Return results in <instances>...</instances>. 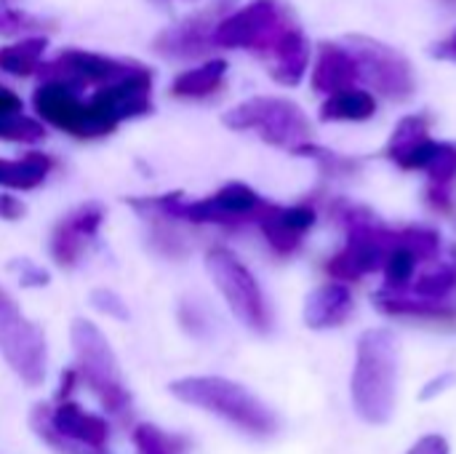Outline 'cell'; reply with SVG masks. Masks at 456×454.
Instances as JSON below:
<instances>
[{
  "instance_id": "603a6c76",
  "label": "cell",
  "mask_w": 456,
  "mask_h": 454,
  "mask_svg": "<svg viewBox=\"0 0 456 454\" xmlns=\"http://www.w3.org/2000/svg\"><path fill=\"white\" fill-rule=\"evenodd\" d=\"M456 289V252L454 257L436 262L430 270H425L417 281H414V294L422 300H433V302H446Z\"/></svg>"
},
{
  "instance_id": "ac0fdd59",
  "label": "cell",
  "mask_w": 456,
  "mask_h": 454,
  "mask_svg": "<svg viewBox=\"0 0 456 454\" xmlns=\"http://www.w3.org/2000/svg\"><path fill=\"white\" fill-rule=\"evenodd\" d=\"M53 169V158L45 153H27L24 158H0V187L5 190H35L45 182Z\"/></svg>"
},
{
  "instance_id": "9c48e42d",
  "label": "cell",
  "mask_w": 456,
  "mask_h": 454,
  "mask_svg": "<svg viewBox=\"0 0 456 454\" xmlns=\"http://www.w3.org/2000/svg\"><path fill=\"white\" fill-rule=\"evenodd\" d=\"M136 70H142V64H136V62L67 48L53 62H43L37 75L43 78V83H61L77 94V91L91 88V86L104 88L110 83H118V80L134 75Z\"/></svg>"
},
{
  "instance_id": "836d02e7",
  "label": "cell",
  "mask_w": 456,
  "mask_h": 454,
  "mask_svg": "<svg viewBox=\"0 0 456 454\" xmlns=\"http://www.w3.org/2000/svg\"><path fill=\"white\" fill-rule=\"evenodd\" d=\"M430 56L433 59H444V62H456V29L430 45Z\"/></svg>"
},
{
  "instance_id": "1f68e13d",
  "label": "cell",
  "mask_w": 456,
  "mask_h": 454,
  "mask_svg": "<svg viewBox=\"0 0 456 454\" xmlns=\"http://www.w3.org/2000/svg\"><path fill=\"white\" fill-rule=\"evenodd\" d=\"M406 454H449V442L438 433L422 436Z\"/></svg>"
},
{
  "instance_id": "4316f807",
  "label": "cell",
  "mask_w": 456,
  "mask_h": 454,
  "mask_svg": "<svg viewBox=\"0 0 456 454\" xmlns=\"http://www.w3.org/2000/svg\"><path fill=\"white\" fill-rule=\"evenodd\" d=\"M430 177V190H449L456 179V144L452 142H438V153L430 161V166L425 169Z\"/></svg>"
},
{
  "instance_id": "d6986e66",
  "label": "cell",
  "mask_w": 456,
  "mask_h": 454,
  "mask_svg": "<svg viewBox=\"0 0 456 454\" xmlns=\"http://www.w3.org/2000/svg\"><path fill=\"white\" fill-rule=\"evenodd\" d=\"M224 75H227V62L224 59H208V62H203V64L182 72L171 83V94L174 96H182V99H203V96H211L224 83Z\"/></svg>"
},
{
  "instance_id": "4dcf8cb0",
  "label": "cell",
  "mask_w": 456,
  "mask_h": 454,
  "mask_svg": "<svg viewBox=\"0 0 456 454\" xmlns=\"http://www.w3.org/2000/svg\"><path fill=\"white\" fill-rule=\"evenodd\" d=\"M454 385H456V372H444V375H438L436 380H430V383L422 388L419 399H422V401H430V399H436V396L446 393V391H449V388H454Z\"/></svg>"
},
{
  "instance_id": "f546056e",
  "label": "cell",
  "mask_w": 456,
  "mask_h": 454,
  "mask_svg": "<svg viewBox=\"0 0 456 454\" xmlns=\"http://www.w3.org/2000/svg\"><path fill=\"white\" fill-rule=\"evenodd\" d=\"M8 270L21 281V286H45L48 284V273L40 265H35L32 260H27V257L11 260Z\"/></svg>"
},
{
  "instance_id": "d6a6232c",
  "label": "cell",
  "mask_w": 456,
  "mask_h": 454,
  "mask_svg": "<svg viewBox=\"0 0 456 454\" xmlns=\"http://www.w3.org/2000/svg\"><path fill=\"white\" fill-rule=\"evenodd\" d=\"M27 214V206L16 198V195H0V219L5 222H16Z\"/></svg>"
},
{
  "instance_id": "7c38bea8",
  "label": "cell",
  "mask_w": 456,
  "mask_h": 454,
  "mask_svg": "<svg viewBox=\"0 0 456 454\" xmlns=\"http://www.w3.org/2000/svg\"><path fill=\"white\" fill-rule=\"evenodd\" d=\"M51 428L75 452H102L110 439V425L104 417L86 412L75 401H59L51 409Z\"/></svg>"
},
{
  "instance_id": "d4e9b609",
  "label": "cell",
  "mask_w": 456,
  "mask_h": 454,
  "mask_svg": "<svg viewBox=\"0 0 456 454\" xmlns=\"http://www.w3.org/2000/svg\"><path fill=\"white\" fill-rule=\"evenodd\" d=\"M401 233V230H398ZM417 257L409 246L398 244L387 257H385V289H393V292H403L409 286V281H414V270H417Z\"/></svg>"
},
{
  "instance_id": "ba28073f",
  "label": "cell",
  "mask_w": 456,
  "mask_h": 454,
  "mask_svg": "<svg viewBox=\"0 0 456 454\" xmlns=\"http://www.w3.org/2000/svg\"><path fill=\"white\" fill-rule=\"evenodd\" d=\"M0 353L8 367L27 383L40 385L45 377V334L16 305V300L0 286Z\"/></svg>"
},
{
  "instance_id": "f1b7e54d",
  "label": "cell",
  "mask_w": 456,
  "mask_h": 454,
  "mask_svg": "<svg viewBox=\"0 0 456 454\" xmlns=\"http://www.w3.org/2000/svg\"><path fill=\"white\" fill-rule=\"evenodd\" d=\"M91 305L99 313L110 316V318H118V321H126L128 318V308H126L123 297L115 294L112 289H94L91 292Z\"/></svg>"
},
{
  "instance_id": "7a4b0ae2",
  "label": "cell",
  "mask_w": 456,
  "mask_h": 454,
  "mask_svg": "<svg viewBox=\"0 0 456 454\" xmlns=\"http://www.w3.org/2000/svg\"><path fill=\"white\" fill-rule=\"evenodd\" d=\"M171 393L192 407H200L243 433L251 436H273L278 431L275 412L256 399L248 388L227 380V377H182L171 383Z\"/></svg>"
},
{
  "instance_id": "7402d4cb",
  "label": "cell",
  "mask_w": 456,
  "mask_h": 454,
  "mask_svg": "<svg viewBox=\"0 0 456 454\" xmlns=\"http://www.w3.org/2000/svg\"><path fill=\"white\" fill-rule=\"evenodd\" d=\"M425 139H430V118L428 115H406L390 134L382 155L390 158L393 163L398 158H403L409 150H414L417 144H422Z\"/></svg>"
},
{
  "instance_id": "74e56055",
  "label": "cell",
  "mask_w": 456,
  "mask_h": 454,
  "mask_svg": "<svg viewBox=\"0 0 456 454\" xmlns=\"http://www.w3.org/2000/svg\"><path fill=\"white\" fill-rule=\"evenodd\" d=\"M75 385H77V369L72 367V369L61 372V383H59V393H56V399H59V401H69V396H72Z\"/></svg>"
},
{
  "instance_id": "44dd1931",
  "label": "cell",
  "mask_w": 456,
  "mask_h": 454,
  "mask_svg": "<svg viewBox=\"0 0 456 454\" xmlns=\"http://www.w3.org/2000/svg\"><path fill=\"white\" fill-rule=\"evenodd\" d=\"M45 48H48L45 35H29V37H21L19 43L3 45L0 48V70L8 75L27 78L40 70V64H43L40 59H43Z\"/></svg>"
},
{
  "instance_id": "484cf974",
  "label": "cell",
  "mask_w": 456,
  "mask_h": 454,
  "mask_svg": "<svg viewBox=\"0 0 456 454\" xmlns=\"http://www.w3.org/2000/svg\"><path fill=\"white\" fill-rule=\"evenodd\" d=\"M294 155H302V158H313L318 163V169L329 177H350L358 171L361 161L355 158H347V155H339L334 150H326V147H318L315 142L310 144H302Z\"/></svg>"
},
{
  "instance_id": "8992f818",
  "label": "cell",
  "mask_w": 456,
  "mask_h": 454,
  "mask_svg": "<svg viewBox=\"0 0 456 454\" xmlns=\"http://www.w3.org/2000/svg\"><path fill=\"white\" fill-rule=\"evenodd\" d=\"M345 48L358 67V83H366L374 94L390 102H409L417 91V75L411 62L393 45L369 35H347Z\"/></svg>"
},
{
  "instance_id": "52a82bcc",
  "label": "cell",
  "mask_w": 456,
  "mask_h": 454,
  "mask_svg": "<svg viewBox=\"0 0 456 454\" xmlns=\"http://www.w3.org/2000/svg\"><path fill=\"white\" fill-rule=\"evenodd\" d=\"M206 270L214 278L222 297L227 300L230 310L240 318V324H246L248 329H254L259 334L270 332V326H273L270 305L262 294L259 281L240 262L238 254H232L224 246H214L206 254Z\"/></svg>"
},
{
  "instance_id": "277c9868",
  "label": "cell",
  "mask_w": 456,
  "mask_h": 454,
  "mask_svg": "<svg viewBox=\"0 0 456 454\" xmlns=\"http://www.w3.org/2000/svg\"><path fill=\"white\" fill-rule=\"evenodd\" d=\"M224 126L232 131H256L267 144L297 153L313 142V123L305 110L283 96H254L224 112Z\"/></svg>"
},
{
  "instance_id": "8d00e7d4",
  "label": "cell",
  "mask_w": 456,
  "mask_h": 454,
  "mask_svg": "<svg viewBox=\"0 0 456 454\" xmlns=\"http://www.w3.org/2000/svg\"><path fill=\"white\" fill-rule=\"evenodd\" d=\"M179 318H182L184 329H190L192 334H200V332H203V321L198 318V308H192V305H182Z\"/></svg>"
},
{
  "instance_id": "ffe728a7",
  "label": "cell",
  "mask_w": 456,
  "mask_h": 454,
  "mask_svg": "<svg viewBox=\"0 0 456 454\" xmlns=\"http://www.w3.org/2000/svg\"><path fill=\"white\" fill-rule=\"evenodd\" d=\"M377 112V99L366 88H347L326 96L321 104L323 120H369Z\"/></svg>"
},
{
  "instance_id": "cb8c5ba5",
  "label": "cell",
  "mask_w": 456,
  "mask_h": 454,
  "mask_svg": "<svg viewBox=\"0 0 456 454\" xmlns=\"http://www.w3.org/2000/svg\"><path fill=\"white\" fill-rule=\"evenodd\" d=\"M134 447L139 454H184L190 442L179 433H166L158 425L139 423L134 428Z\"/></svg>"
},
{
  "instance_id": "5b68a950",
  "label": "cell",
  "mask_w": 456,
  "mask_h": 454,
  "mask_svg": "<svg viewBox=\"0 0 456 454\" xmlns=\"http://www.w3.org/2000/svg\"><path fill=\"white\" fill-rule=\"evenodd\" d=\"M297 27L289 5L281 0H251L248 5L227 13L214 29V45L219 48H248L270 56L281 37Z\"/></svg>"
},
{
  "instance_id": "8fae6325",
  "label": "cell",
  "mask_w": 456,
  "mask_h": 454,
  "mask_svg": "<svg viewBox=\"0 0 456 454\" xmlns=\"http://www.w3.org/2000/svg\"><path fill=\"white\" fill-rule=\"evenodd\" d=\"M256 225H259L265 241L270 244V249L281 257H289L302 246L305 233L315 225V209L307 203L278 206V203L267 201Z\"/></svg>"
},
{
  "instance_id": "2e32d148",
  "label": "cell",
  "mask_w": 456,
  "mask_h": 454,
  "mask_svg": "<svg viewBox=\"0 0 456 454\" xmlns=\"http://www.w3.org/2000/svg\"><path fill=\"white\" fill-rule=\"evenodd\" d=\"M353 313V292L345 284L329 281L313 289L305 300V324L310 329L342 326Z\"/></svg>"
},
{
  "instance_id": "4fadbf2b",
  "label": "cell",
  "mask_w": 456,
  "mask_h": 454,
  "mask_svg": "<svg viewBox=\"0 0 456 454\" xmlns=\"http://www.w3.org/2000/svg\"><path fill=\"white\" fill-rule=\"evenodd\" d=\"M230 5L227 3H214L208 11H200L195 19H187L182 21L179 27L163 32L158 40H155V48L160 54H168V56H179V59H187V56H198L203 54L208 45H214V29H216V13L219 11H227Z\"/></svg>"
},
{
  "instance_id": "5bb4252c",
  "label": "cell",
  "mask_w": 456,
  "mask_h": 454,
  "mask_svg": "<svg viewBox=\"0 0 456 454\" xmlns=\"http://www.w3.org/2000/svg\"><path fill=\"white\" fill-rule=\"evenodd\" d=\"M358 83V67L353 54L345 48V43L323 40L318 45L315 67H313V88L318 94H339L347 88H355Z\"/></svg>"
},
{
  "instance_id": "6da1fadb",
  "label": "cell",
  "mask_w": 456,
  "mask_h": 454,
  "mask_svg": "<svg viewBox=\"0 0 456 454\" xmlns=\"http://www.w3.org/2000/svg\"><path fill=\"white\" fill-rule=\"evenodd\" d=\"M350 396L366 423L385 425L393 417L398 396V340L390 329H366L361 334Z\"/></svg>"
},
{
  "instance_id": "e575fe53",
  "label": "cell",
  "mask_w": 456,
  "mask_h": 454,
  "mask_svg": "<svg viewBox=\"0 0 456 454\" xmlns=\"http://www.w3.org/2000/svg\"><path fill=\"white\" fill-rule=\"evenodd\" d=\"M24 27H37V21H35V19L21 16V13H16V11H5V8H0V29H3V32L24 29Z\"/></svg>"
},
{
  "instance_id": "e0dca14e",
  "label": "cell",
  "mask_w": 456,
  "mask_h": 454,
  "mask_svg": "<svg viewBox=\"0 0 456 454\" xmlns=\"http://www.w3.org/2000/svg\"><path fill=\"white\" fill-rule=\"evenodd\" d=\"M310 54H313V48H310V40H307L305 29L299 24L291 27L270 54L273 78L281 86H299L307 67H310Z\"/></svg>"
},
{
  "instance_id": "83f0119b",
  "label": "cell",
  "mask_w": 456,
  "mask_h": 454,
  "mask_svg": "<svg viewBox=\"0 0 456 454\" xmlns=\"http://www.w3.org/2000/svg\"><path fill=\"white\" fill-rule=\"evenodd\" d=\"M0 139L32 144V142L45 139V126H43L40 120H35V118L21 115V112H16V115H3V118H0Z\"/></svg>"
},
{
  "instance_id": "9a60e30c",
  "label": "cell",
  "mask_w": 456,
  "mask_h": 454,
  "mask_svg": "<svg viewBox=\"0 0 456 454\" xmlns=\"http://www.w3.org/2000/svg\"><path fill=\"white\" fill-rule=\"evenodd\" d=\"M374 308L390 318H411L425 324H456V308L452 302H433L422 297H411L406 292L379 289L374 297Z\"/></svg>"
},
{
  "instance_id": "3957f363",
  "label": "cell",
  "mask_w": 456,
  "mask_h": 454,
  "mask_svg": "<svg viewBox=\"0 0 456 454\" xmlns=\"http://www.w3.org/2000/svg\"><path fill=\"white\" fill-rule=\"evenodd\" d=\"M75 361H77V377L94 391L99 404L112 415H126L131 407V393L123 383L118 356L110 345V340L102 334V329L91 321L77 318L69 329Z\"/></svg>"
},
{
  "instance_id": "d590c367",
  "label": "cell",
  "mask_w": 456,
  "mask_h": 454,
  "mask_svg": "<svg viewBox=\"0 0 456 454\" xmlns=\"http://www.w3.org/2000/svg\"><path fill=\"white\" fill-rule=\"evenodd\" d=\"M16 112H21V99H19V94H13L11 88L0 86V118H3V115H16Z\"/></svg>"
},
{
  "instance_id": "30bf717a",
  "label": "cell",
  "mask_w": 456,
  "mask_h": 454,
  "mask_svg": "<svg viewBox=\"0 0 456 454\" xmlns=\"http://www.w3.org/2000/svg\"><path fill=\"white\" fill-rule=\"evenodd\" d=\"M104 222L102 203H80L64 214L51 233V257L59 268H75Z\"/></svg>"
}]
</instances>
